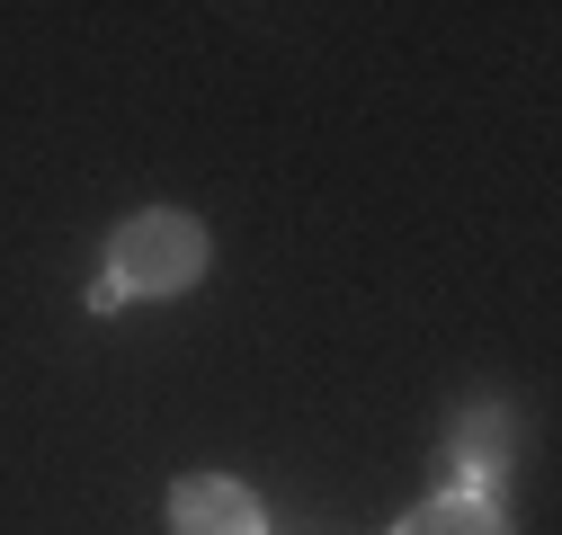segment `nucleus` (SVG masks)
<instances>
[{"label": "nucleus", "instance_id": "f257e3e1", "mask_svg": "<svg viewBox=\"0 0 562 535\" xmlns=\"http://www.w3.org/2000/svg\"><path fill=\"white\" fill-rule=\"evenodd\" d=\"M205 268H215V232L188 206H134L108 232V277L90 286V312H116L125 295L134 304H170V295H188L205 277Z\"/></svg>", "mask_w": 562, "mask_h": 535}, {"label": "nucleus", "instance_id": "f03ea898", "mask_svg": "<svg viewBox=\"0 0 562 535\" xmlns=\"http://www.w3.org/2000/svg\"><path fill=\"white\" fill-rule=\"evenodd\" d=\"M509 464H518V411H509V401H482V411L456 420V437H447V491L501 500Z\"/></svg>", "mask_w": 562, "mask_h": 535}, {"label": "nucleus", "instance_id": "7ed1b4c3", "mask_svg": "<svg viewBox=\"0 0 562 535\" xmlns=\"http://www.w3.org/2000/svg\"><path fill=\"white\" fill-rule=\"evenodd\" d=\"M170 535H268V509L233 474H179L170 482Z\"/></svg>", "mask_w": 562, "mask_h": 535}, {"label": "nucleus", "instance_id": "20e7f679", "mask_svg": "<svg viewBox=\"0 0 562 535\" xmlns=\"http://www.w3.org/2000/svg\"><path fill=\"white\" fill-rule=\"evenodd\" d=\"M393 535H518L501 517V500H464V491H438V500H419Z\"/></svg>", "mask_w": 562, "mask_h": 535}]
</instances>
